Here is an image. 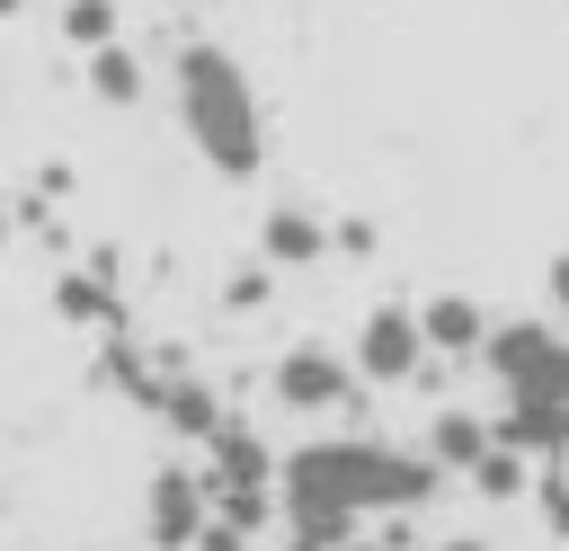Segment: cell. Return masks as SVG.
<instances>
[{
  "label": "cell",
  "instance_id": "7a4b0ae2",
  "mask_svg": "<svg viewBox=\"0 0 569 551\" xmlns=\"http://www.w3.org/2000/svg\"><path fill=\"white\" fill-rule=\"evenodd\" d=\"M178 124H187V142H196L222 178H249L258 151H267L258 89H249V71H240L222 44H178Z\"/></svg>",
  "mask_w": 569,
  "mask_h": 551
},
{
  "label": "cell",
  "instance_id": "8992f818",
  "mask_svg": "<svg viewBox=\"0 0 569 551\" xmlns=\"http://www.w3.org/2000/svg\"><path fill=\"white\" fill-rule=\"evenodd\" d=\"M196 533H204V489H196L187 471H160V480H151V542H160V551H187Z\"/></svg>",
  "mask_w": 569,
  "mask_h": 551
},
{
  "label": "cell",
  "instance_id": "5b68a950",
  "mask_svg": "<svg viewBox=\"0 0 569 551\" xmlns=\"http://www.w3.org/2000/svg\"><path fill=\"white\" fill-rule=\"evenodd\" d=\"M276 400H284V409H338V400H347V364H338L329 347H284Z\"/></svg>",
  "mask_w": 569,
  "mask_h": 551
},
{
  "label": "cell",
  "instance_id": "8fae6325",
  "mask_svg": "<svg viewBox=\"0 0 569 551\" xmlns=\"http://www.w3.org/2000/svg\"><path fill=\"white\" fill-rule=\"evenodd\" d=\"M427 444H436V453H427V462H462V471H471V462H480V453H489V427H480V418H462V409H445V418H436V435H427Z\"/></svg>",
  "mask_w": 569,
  "mask_h": 551
},
{
  "label": "cell",
  "instance_id": "277c9868",
  "mask_svg": "<svg viewBox=\"0 0 569 551\" xmlns=\"http://www.w3.org/2000/svg\"><path fill=\"white\" fill-rule=\"evenodd\" d=\"M418 364H427L418 311H391V302H382V311L356 329V373H365V382H409Z\"/></svg>",
  "mask_w": 569,
  "mask_h": 551
},
{
  "label": "cell",
  "instance_id": "30bf717a",
  "mask_svg": "<svg viewBox=\"0 0 569 551\" xmlns=\"http://www.w3.org/2000/svg\"><path fill=\"white\" fill-rule=\"evenodd\" d=\"M89 89H98L107 107H133V98H142V62H133L124 44H98V53H89Z\"/></svg>",
  "mask_w": 569,
  "mask_h": 551
},
{
  "label": "cell",
  "instance_id": "9a60e30c",
  "mask_svg": "<svg viewBox=\"0 0 569 551\" xmlns=\"http://www.w3.org/2000/svg\"><path fill=\"white\" fill-rule=\"evenodd\" d=\"M62 311H71V320H98L107 293H98V284H62Z\"/></svg>",
  "mask_w": 569,
  "mask_h": 551
},
{
  "label": "cell",
  "instance_id": "4fadbf2b",
  "mask_svg": "<svg viewBox=\"0 0 569 551\" xmlns=\"http://www.w3.org/2000/svg\"><path fill=\"white\" fill-rule=\"evenodd\" d=\"M471 480H480V489H489V498H516V489H525V462H516V453H498V444H489V453H480V462H471Z\"/></svg>",
  "mask_w": 569,
  "mask_h": 551
},
{
  "label": "cell",
  "instance_id": "52a82bcc",
  "mask_svg": "<svg viewBox=\"0 0 569 551\" xmlns=\"http://www.w3.org/2000/svg\"><path fill=\"white\" fill-rule=\"evenodd\" d=\"M418 338H427V355H471L489 338V320H480V302L436 293V302H418Z\"/></svg>",
  "mask_w": 569,
  "mask_h": 551
},
{
  "label": "cell",
  "instance_id": "5bb4252c",
  "mask_svg": "<svg viewBox=\"0 0 569 551\" xmlns=\"http://www.w3.org/2000/svg\"><path fill=\"white\" fill-rule=\"evenodd\" d=\"M169 418H178V427H204V435H213V391L178 382V391H169Z\"/></svg>",
  "mask_w": 569,
  "mask_h": 551
},
{
  "label": "cell",
  "instance_id": "7c38bea8",
  "mask_svg": "<svg viewBox=\"0 0 569 551\" xmlns=\"http://www.w3.org/2000/svg\"><path fill=\"white\" fill-rule=\"evenodd\" d=\"M62 36H71L80 53L116 44V0H62Z\"/></svg>",
  "mask_w": 569,
  "mask_h": 551
},
{
  "label": "cell",
  "instance_id": "9c48e42d",
  "mask_svg": "<svg viewBox=\"0 0 569 551\" xmlns=\"http://www.w3.org/2000/svg\"><path fill=\"white\" fill-rule=\"evenodd\" d=\"M320 249H329L320 213H302V204H276V213H267V258H276V267H311Z\"/></svg>",
  "mask_w": 569,
  "mask_h": 551
},
{
  "label": "cell",
  "instance_id": "3957f363",
  "mask_svg": "<svg viewBox=\"0 0 569 551\" xmlns=\"http://www.w3.org/2000/svg\"><path fill=\"white\" fill-rule=\"evenodd\" d=\"M480 355H489L507 409H569V338H560V329H542V320H507V329L480 338Z\"/></svg>",
  "mask_w": 569,
  "mask_h": 551
},
{
  "label": "cell",
  "instance_id": "2e32d148",
  "mask_svg": "<svg viewBox=\"0 0 569 551\" xmlns=\"http://www.w3.org/2000/svg\"><path fill=\"white\" fill-rule=\"evenodd\" d=\"M551 311H560V338H569V258H551Z\"/></svg>",
  "mask_w": 569,
  "mask_h": 551
},
{
  "label": "cell",
  "instance_id": "6da1fadb",
  "mask_svg": "<svg viewBox=\"0 0 569 551\" xmlns=\"http://www.w3.org/2000/svg\"><path fill=\"white\" fill-rule=\"evenodd\" d=\"M427 489H436V462L365 444V435L302 444L284 462V507H293V524H320V533H347L365 507H418Z\"/></svg>",
  "mask_w": 569,
  "mask_h": 551
},
{
  "label": "cell",
  "instance_id": "ac0fdd59",
  "mask_svg": "<svg viewBox=\"0 0 569 551\" xmlns=\"http://www.w3.org/2000/svg\"><path fill=\"white\" fill-rule=\"evenodd\" d=\"M0 240H9V213H0Z\"/></svg>",
  "mask_w": 569,
  "mask_h": 551
},
{
  "label": "cell",
  "instance_id": "ba28073f",
  "mask_svg": "<svg viewBox=\"0 0 569 551\" xmlns=\"http://www.w3.org/2000/svg\"><path fill=\"white\" fill-rule=\"evenodd\" d=\"M569 444V409H507L498 418V453L533 462V453H560Z\"/></svg>",
  "mask_w": 569,
  "mask_h": 551
},
{
  "label": "cell",
  "instance_id": "e0dca14e",
  "mask_svg": "<svg viewBox=\"0 0 569 551\" xmlns=\"http://www.w3.org/2000/svg\"><path fill=\"white\" fill-rule=\"evenodd\" d=\"M551 524H560V533H569V480H560V489H551Z\"/></svg>",
  "mask_w": 569,
  "mask_h": 551
}]
</instances>
